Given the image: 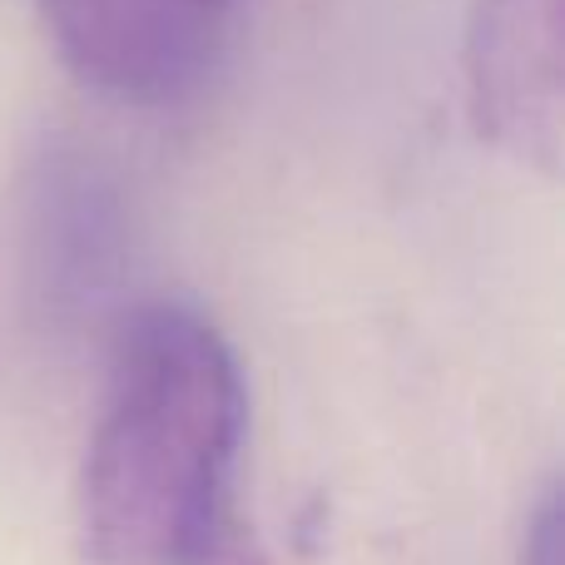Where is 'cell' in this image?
<instances>
[{
	"label": "cell",
	"instance_id": "cell-4",
	"mask_svg": "<svg viewBox=\"0 0 565 565\" xmlns=\"http://www.w3.org/2000/svg\"><path fill=\"white\" fill-rule=\"evenodd\" d=\"M516 565H565V511H561V487H546L536 501V516L526 526Z\"/></svg>",
	"mask_w": 565,
	"mask_h": 565
},
{
	"label": "cell",
	"instance_id": "cell-1",
	"mask_svg": "<svg viewBox=\"0 0 565 565\" xmlns=\"http://www.w3.org/2000/svg\"><path fill=\"white\" fill-rule=\"evenodd\" d=\"M244 431L224 332L184 302L129 312L79 467L85 565H274L238 501Z\"/></svg>",
	"mask_w": 565,
	"mask_h": 565
},
{
	"label": "cell",
	"instance_id": "cell-2",
	"mask_svg": "<svg viewBox=\"0 0 565 565\" xmlns=\"http://www.w3.org/2000/svg\"><path fill=\"white\" fill-rule=\"evenodd\" d=\"M60 65L129 109H179L214 79L224 0H40Z\"/></svg>",
	"mask_w": 565,
	"mask_h": 565
},
{
	"label": "cell",
	"instance_id": "cell-5",
	"mask_svg": "<svg viewBox=\"0 0 565 565\" xmlns=\"http://www.w3.org/2000/svg\"><path fill=\"white\" fill-rule=\"evenodd\" d=\"M224 6H228V0H224Z\"/></svg>",
	"mask_w": 565,
	"mask_h": 565
},
{
	"label": "cell",
	"instance_id": "cell-3",
	"mask_svg": "<svg viewBox=\"0 0 565 565\" xmlns=\"http://www.w3.org/2000/svg\"><path fill=\"white\" fill-rule=\"evenodd\" d=\"M467 109L481 139L556 174L565 139V0H477Z\"/></svg>",
	"mask_w": 565,
	"mask_h": 565
}]
</instances>
